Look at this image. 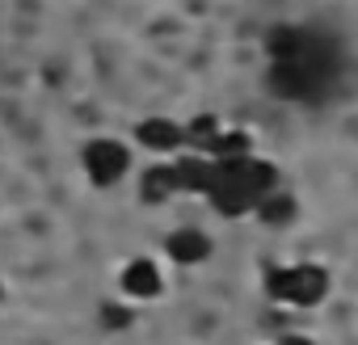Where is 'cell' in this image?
<instances>
[{"label":"cell","mask_w":358,"mask_h":345,"mask_svg":"<svg viewBox=\"0 0 358 345\" xmlns=\"http://www.w3.org/2000/svg\"><path fill=\"white\" fill-rule=\"evenodd\" d=\"M266 295L287 307H316L329 295V270L299 261V265H270L266 270Z\"/></svg>","instance_id":"6da1fadb"},{"label":"cell","mask_w":358,"mask_h":345,"mask_svg":"<svg viewBox=\"0 0 358 345\" xmlns=\"http://www.w3.org/2000/svg\"><path fill=\"white\" fill-rule=\"evenodd\" d=\"M80 168H85L89 186L110 190L131 172V147L122 139H89L80 147Z\"/></svg>","instance_id":"7a4b0ae2"},{"label":"cell","mask_w":358,"mask_h":345,"mask_svg":"<svg viewBox=\"0 0 358 345\" xmlns=\"http://www.w3.org/2000/svg\"><path fill=\"white\" fill-rule=\"evenodd\" d=\"M118 291L127 303H152L164 295V274L152 257H131L118 274Z\"/></svg>","instance_id":"3957f363"},{"label":"cell","mask_w":358,"mask_h":345,"mask_svg":"<svg viewBox=\"0 0 358 345\" xmlns=\"http://www.w3.org/2000/svg\"><path fill=\"white\" fill-rule=\"evenodd\" d=\"M169 172H173L177 194H207L215 182V160L203 152H177V156H169Z\"/></svg>","instance_id":"277c9868"},{"label":"cell","mask_w":358,"mask_h":345,"mask_svg":"<svg viewBox=\"0 0 358 345\" xmlns=\"http://www.w3.org/2000/svg\"><path fill=\"white\" fill-rule=\"evenodd\" d=\"M135 143H139L143 152H152L156 160L177 156V152L186 147V139H182V122H173V118H164V114L139 118V122H135Z\"/></svg>","instance_id":"5b68a950"},{"label":"cell","mask_w":358,"mask_h":345,"mask_svg":"<svg viewBox=\"0 0 358 345\" xmlns=\"http://www.w3.org/2000/svg\"><path fill=\"white\" fill-rule=\"evenodd\" d=\"M203 198L211 203V211H215L220 219H241V215H253V211H257V198H253L245 186H236L220 164H215V182H211V190H207Z\"/></svg>","instance_id":"8992f818"},{"label":"cell","mask_w":358,"mask_h":345,"mask_svg":"<svg viewBox=\"0 0 358 345\" xmlns=\"http://www.w3.org/2000/svg\"><path fill=\"white\" fill-rule=\"evenodd\" d=\"M164 257L173 261V265H203L207 257H211V240H207V232H199V228H173L169 236H164Z\"/></svg>","instance_id":"52a82bcc"},{"label":"cell","mask_w":358,"mask_h":345,"mask_svg":"<svg viewBox=\"0 0 358 345\" xmlns=\"http://www.w3.org/2000/svg\"><path fill=\"white\" fill-rule=\"evenodd\" d=\"M177 190H173V172H169V160H156L139 172V203L143 207H160L169 203Z\"/></svg>","instance_id":"ba28073f"},{"label":"cell","mask_w":358,"mask_h":345,"mask_svg":"<svg viewBox=\"0 0 358 345\" xmlns=\"http://www.w3.org/2000/svg\"><path fill=\"white\" fill-rule=\"evenodd\" d=\"M207 156H211L215 164L245 160V156H253V135H249V131H236V126H220V135L211 139Z\"/></svg>","instance_id":"9c48e42d"},{"label":"cell","mask_w":358,"mask_h":345,"mask_svg":"<svg viewBox=\"0 0 358 345\" xmlns=\"http://www.w3.org/2000/svg\"><path fill=\"white\" fill-rule=\"evenodd\" d=\"M262 223H270V228H282V223H291L295 215H299V203H295V194H287L282 186L274 190V194H266L262 203H257V211H253Z\"/></svg>","instance_id":"30bf717a"},{"label":"cell","mask_w":358,"mask_h":345,"mask_svg":"<svg viewBox=\"0 0 358 345\" xmlns=\"http://www.w3.org/2000/svg\"><path fill=\"white\" fill-rule=\"evenodd\" d=\"M215 135H220V118H215V114H199V118L182 122V139H186L190 152H203V156H207V147H211Z\"/></svg>","instance_id":"8fae6325"},{"label":"cell","mask_w":358,"mask_h":345,"mask_svg":"<svg viewBox=\"0 0 358 345\" xmlns=\"http://www.w3.org/2000/svg\"><path fill=\"white\" fill-rule=\"evenodd\" d=\"M135 320V307H127V303H106L101 307V324L106 328H127Z\"/></svg>","instance_id":"7c38bea8"},{"label":"cell","mask_w":358,"mask_h":345,"mask_svg":"<svg viewBox=\"0 0 358 345\" xmlns=\"http://www.w3.org/2000/svg\"><path fill=\"white\" fill-rule=\"evenodd\" d=\"M278 345H316V341H312V337H303V332H287Z\"/></svg>","instance_id":"4fadbf2b"},{"label":"cell","mask_w":358,"mask_h":345,"mask_svg":"<svg viewBox=\"0 0 358 345\" xmlns=\"http://www.w3.org/2000/svg\"><path fill=\"white\" fill-rule=\"evenodd\" d=\"M0 299H5V286H0Z\"/></svg>","instance_id":"5bb4252c"}]
</instances>
